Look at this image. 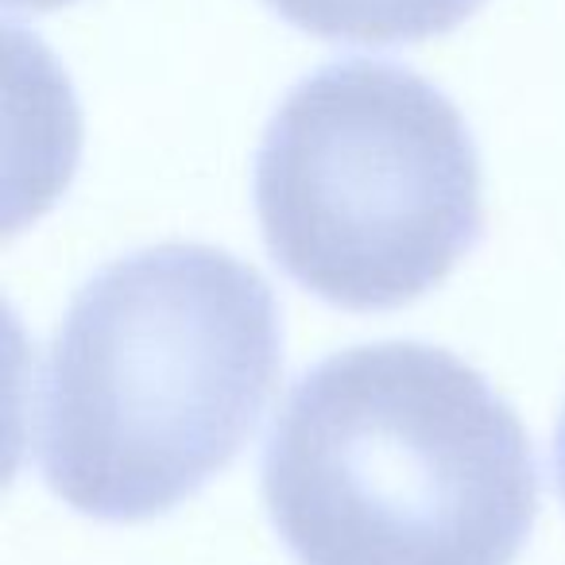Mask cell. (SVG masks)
Segmentation results:
<instances>
[{"mask_svg": "<svg viewBox=\"0 0 565 565\" xmlns=\"http://www.w3.org/2000/svg\"><path fill=\"white\" fill-rule=\"evenodd\" d=\"M291 28L330 43L395 47L461 28L484 0H264Z\"/></svg>", "mask_w": 565, "mask_h": 565, "instance_id": "277c9868", "label": "cell"}, {"mask_svg": "<svg viewBox=\"0 0 565 565\" xmlns=\"http://www.w3.org/2000/svg\"><path fill=\"white\" fill-rule=\"evenodd\" d=\"M267 252L341 310H399L480 241V156L415 71L345 58L282 97L256 156Z\"/></svg>", "mask_w": 565, "mask_h": 565, "instance_id": "3957f363", "label": "cell"}, {"mask_svg": "<svg viewBox=\"0 0 565 565\" xmlns=\"http://www.w3.org/2000/svg\"><path fill=\"white\" fill-rule=\"evenodd\" d=\"M554 469H557V492L565 500V411H562V426H557V441H554Z\"/></svg>", "mask_w": 565, "mask_h": 565, "instance_id": "5b68a950", "label": "cell"}, {"mask_svg": "<svg viewBox=\"0 0 565 565\" xmlns=\"http://www.w3.org/2000/svg\"><path fill=\"white\" fill-rule=\"evenodd\" d=\"M282 372L267 279L213 244H156L82 282L43 356L35 465L102 523H140L236 461Z\"/></svg>", "mask_w": 565, "mask_h": 565, "instance_id": "6da1fadb", "label": "cell"}, {"mask_svg": "<svg viewBox=\"0 0 565 565\" xmlns=\"http://www.w3.org/2000/svg\"><path fill=\"white\" fill-rule=\"evenodd\" d=\"M264 500L299 565H511L539 515L523 423L423 341L326 356L264 449Z\"/></svg>", "mask_w": 565, "mask_h": 565, "instance_id": "7a4b0ae2", "label": "cell"}, {"mask_svg": "<svg viewBox=\"0 0 565 565\" xmlns=\"http://www.w3.org/2000/svg\"><path fill=\"white\" fill-rule=\"evenodd\" d=\"M4 4L24 12H51V9H63V4H74V0H4Z\"/></svg>", "mask_w": 565, "mask_h": 565, "instance_id": "8992f818", "label": "cell"}]
</instances>
